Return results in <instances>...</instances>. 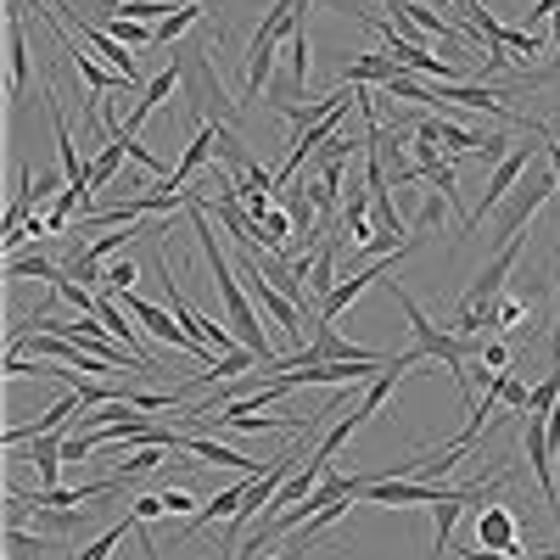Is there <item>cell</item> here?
Here are the masks:
<instances>
[{
    "mask_svg": "<svg viewBox=\"0 0 560 560\" xmlns=\"http://www.w3.org/2000/svg\"><path fill=\"white\" fill-rule=\"evenodd\" d=\"M213 57H219V34H213V39H197V45H185V57H179V62H185V84H179V96L191 102L197 124H230V129H236L242 102L219 84Z\"/></svg>",
    "mask_w": 560,
    "mask_h": 560,
    "instance_id": "cell-3",
    "label": "cell"
},
{
    "mask_svg": "<svg viewBox=\"0 0 560 560\" xmlns=\"http://www.w3.org/2000/svg\"><path fill=\"white\" fill-rule=\"evenodd\" d=\"M560 191L555 185V174H549V163L544 168H533L516 191L504 197V208H499V224H493V242H510V236H522L527 230V219H538L544 208H549V197Z\"/></svg>",
    "mask_w": 560,
    "mask_h": 560,
    "instance_id": "cell-7",
    "label": "cell"
},
{
    "mask_svg": "<svg viewBox=\"0 0 560 560\" xmlns=\"http://www.w3.org/2000/svg\"><path fill=\"white\" fill-rule=\"evenodd\" d=\"M387 287H393V303L404 308V319H409V353L420 359V364H443L448 370V376L465 387V364H471V337H454L448 331V325H438L427 308H420L404 287H398V280H387ZM471 387H465V415H471Z\"/></svg>",
    "mask_w": 560,
    "mask_h": 560,
    "instance_id": "cell-2",
    "label": "cell"
},
{
    "mask_svg": "<svg viewBox=\"0 0 560 560\" xmlns=\"http://www.w3.org/2000/svg\"><path fill=\"white\" fill-rule=\"evenodd\" d=\"M538 158H544V129L533 135V147L522 140V147H510V152H504V158L493 163V179H488V191H482V202L471 208V230H482V219L504 208V197L516 191V185H522L527 174H533V163H538Z\"/></svg>",
    "mask_w": 560,
    "mask_h": 560,
    "instance_id": "cell-6",
    "label": "cell"
},
{
    "mask_svg": "<svg viewBox=\"0 0 560 560\" xmlns=\"http://www.w3.org/2000/svg\"><path fill=\"white\" fill-rule=\"evenodd\" d=\"M398 73H404V62H393L387 51H353V57H342V68H337V79L353 84V90H359V84H382V90H387Z\"/></svg>",
    "mask_w": 560,
    "mask_h": 560,
    "instance_id": "cell-14",
    "label": "cell"
},
{
    "mask_svg": "<svg viewBox=\"0 0 560 560\" xmlns=\"http://www.w3.org/2000/svg\"><path fill=\"white\" fill-rule=\"evenodd\" d=\"M448 208H454L448 197H427V208H420V230H432V224L443 230V219H448Z\"/></svg>",
    "mask_w": 560,
    "mask_h": 560,
    "instance_id": "cell-31",
    "label": "cell"
},
{
    "mask_svg": "<svg viewBox=\"0 0 560 560\" xmlns=\"http://www.w3.org/2000/svg\"><path fill=\"white\" fill-rule=\"evenodd\" d=\"M96 23H102L107 34H118V39L129 45V51H140V45H152V34H158L152 23H135V18H124V12H107V18H96Z\"/></svg>",
    "mask_w": 560,
    "mask_h": 560,
    "instance_id": "cell-23",
    "label": "cell"
},
{
    "mask_svg": "<svg viewBox=\"0 0 560 560\" xmlns=\"http://www.w3.org/2000/svg\"><path fill=\"white\" fill-rule=\"evenodd\" d=\"M560 404V364H549V376L533 387V398H527V415H549Z\"/></svg>",
    "mask_w": 560,
    "mask_h": 560,
    "instance_id": "cell-26",
    "label": "cell"
},
{
    "mask_svg": "<svg viewBox=\"0 0 560 560\" xmlns=\"http://www.w3.org/2000/svg\"><path fill=\"white\" fill-rule=\"evenodd\" d=\"M555 12H560V0H533V7H527V34H533L538 23H549Z\"/></svg>",
    "mask_w": 560,
    "mask_h": 560,
    "instance_id": "cell-33",
    "label": "cell"
},
{
    "mask_svg": "<svg viewBox=\"0 0 560 560\" xmlns=\"http://www.w3.org/2000/svg\"><path fill=\"white\" fill-rule=\"evenodd\" d=\"M308 51H314V45H308V28L298 23V28H292V39H287V62H292V79H298V90H308V73H314Z\"/></svg>",
    "mask_w": 560,
    "mask_h": 560,
    "instance_id": "cell-24",
    "label": "cell"
},
{
    "mask_svg": "<svg viewBox=\"0 0 560 560\" xmlns=\"http://www.w3.org/2000/svg\"><path fill=\"white\" fill-rule=\"evenodd\" d=\"M23 275H34V280H62V258H45V253H7V280H23Z\"/></svg>",
    "mask_w": 560,
    "mask_h": 560,
    "instance_id": "cell-19",
    "label": "cell"
},
{
    "mask_svg": "<svg viewBox=\"0 0 560 560\" xmlns=\"http://www.w3.org/2000/svg\"><path fill=\"white\" fill-rule=\"evenodd\" d=\"M28 0H7V113L18 124L23 96H28V23H23Z\"/></svg>",
    "mask_w": 560,
    "mask_h": 560,
    "instance_id": "cell-9",
    "label": "cell"
},
{
    "mask_svg": "<svg viewBox=\"0 0 560 560\" xmlns=\"http://www.w3.org/2000/svg\"><path fill=\"white\" fill-rule=\"evenodd\" d=\"M135 527H140L135 516H124V522H113V527H107L102 538H90V544H84V549H79L73 560H113V549H118V544H124V538H129Z\"/></svg>",
    "mask_w": 560,
    "mask_h": 560,
    "instance_id": "cell-22",
    "label": "cell"
},
{
    "mask_svg": "<svg viewBox=\"0 0 560 560\" xmlns=\"http://www.w3.org/2000/svg\"><path fill=\"white\" fill-rule=\"evenodd\" d=\"M303 18H298V7L292 0H275V7L264 12V23H258V34H253V45H247V96L258 102V90H269V73H275V51L292 39V28H298Z\"/></svg>",
    "mask_w": 560,
    "mask_h": 560,
    "instance_id": "cell-4",
    "label": "cell"
},
{
    "mask_svg": "<svg viewBox=\"0 0 560 560\" xmlns=\"http://www.w3.org/2000/svg\"><path fill=\"white\" fill-rule=\"evenodd\" d=\"M522 319H527V303L522 298H499V325H504V331H516Z\"/></svg>",
    "mask_w": 560,
    "mask_h": 560,
    "instance_id": "cell-32",
    "label": "cell"
},
{
    "mask_svg": "<svg viewBox=\"0 0 560 560\" xmlns=\"http://www.w3.org/2000/svg\"><path fill=\"white\" fill-rule=\"evenodd\" d=\"M28 522L45 538H68V533H79L90 522V510H51V504H39V510H28Z\"/></svg>",
    "mask_w": 560,
    "mask_h": 560,
    "instance_id": "cell-18",
    "label": "cell"
},
{
    "mask_svg": "<svg viewBox=\"0 0 560 560\" xmlns=\"http://www.w3.org/2000/svg\"><path fill=\"white\" fill-rule=\"evenodd\" d=\"M135 280H140V264H135V258H113V264H107V292H113V298L135 292Z\"/></svg>",
    "mask_w": 560,
    "mask_h": 560,
    "instance_id": "cell-27",
    "label": "cell"
},
{
    "mask_svg": "<svg viewBox=\"0 0 560 560\" xmlns=\"http://www.w3.org/2000/svg\"><path fill=\"white\" fill-rule=\"evenodd\" d=\"M163 504H168V516H197V510H202L185 488H163Z\"/></svg>",
    "mask_w": 560,
    "mask_h": 560,
    "instance_id": "cell-30",
    "label": "cell"
},
{
    "mask_svg": "<svg viewBox=\"0 0 560 560\" xmlns=\"http://www.w3.org/2000/svg\"><path fill=\"white\" fill-rule=\"evenodd\" d=\"M124 308H129V319H135V325H147V331H152L163 348H174V353H191L202 370L219 359L208 342H197V337H191V331H185V325L174 319V308H163V303H152V298H140V292H124Z\"/></svg>",
    "mask_w": 560,
    "mask_h": 560,
    "instance_id": "cell-5",
    "label": "cell"
},
{
    "mask_svg": "<svg viewBox=\"0 0 560 560\" xmlns=\"http://www.w3.org/2000/svg\"><path fill=\"white\" fill-rule=\"evenodd\" d=\"M522 247H527V236H510V242H499L493 247V258L477 269V280L465 287V298H459V314H482V308H499V298H504V280L516 275V264H522Z\"/></svg>",
    "mask_w": 560,
    "mask_h": 560,
    "instance_id": "cell-8",
    "label": "cell"
},
{
    "mask_svg": "<svg viewBox=\"0 0 560 560\" xmlns=\"http://www.w3.org/2000/svg\"><path fill=\"white\" fill-rule=\"evenodd\" d=\"M264 359L253 348H236V353H219L208 370H197V382H230V376H242V370H258Z\"/></svg>",
    "mask_w": 560,
    "mask_h": 560,
    "instance_id": "cell-21",
    "label": "cell"
},
{
    "mask_svg": "<svg viewBox=\"0 0 560 560\" xmlns=\"http://www.w3.org/2000/svg\"><path fill=\"white\" fill-rule=\"evenodd\" d=\"M471 353H482V364H488V376H499V370H510V364H516V353H510L504 342H488V337H482V342L471 337Z\"/></svg>",
    "mask_w": 560,
    "mask_h": 560,
    "instance_id": "cell-28",
    "label": "cell"
},
{
    "mask_svg": "<svg viewBox=\"0 0 560 560\" xmlns=\"http://www.w3.org/2000/svg\"><path fill=\"white\" fill-rule=\"evenodd\" d=\"M96 319L107 325V331H113V337H118V342H124L129 353H140V359H152L147 348H140V325H129V319H124V308L113 303V292H107V287L96 292Z\"/></svg>",
    "mask_w": 560,
    "mask_h": 560,
    "instance_id": "cell-17",
    "label": "cell"
},
{
    "mask_svg": "<svg viewBox=\"0 0 560 560\" xmlns=\"http://www.w3.org/2000/svg\"><path fill=\"white\" fill-rule=\"evenodd\" d=\"M477 549H493V555H527V527L510 504H482L477 516Z\"/></svg>",
    "mask_w": 560,
    "mask_h": 560,
    "instance_id": "cell-10",
    "label": "cell"
},
{
    "mask_svg": "<svg viewBox=\"0 0 560 560\" xmlns=\"http://www.w3.org/2000/svg\"><path fill=\"white\" fill-rule=\"evenodd\" d=\"M258 477H264V471H258ZM258 477H253V471H242V477H236V482H230L224 493H213V499H208V504L197 510V516H191V527H185V538H179V549H185V544H191V538H202V533H208L213 522H230V516H236V510L247 504V493H253V482H258Z\"/></svg>",
    "mask_w": 560,
    "mask_h": 560,
    "instance_id": "cell-13",
    "label": "cell"
},
{
    "mask_svg": "<svg viewBox=\"0 0 560 560\" xmlns=\"http://www.w3.org/2000/svg\"><path fill=\"white\" fill-rule=\"evenodd\" d=\"M459 560H504V555H493V549H465Z\"/></svg>",
    "mask_w": 560,
    "mask_h": 560,
    "instance_id": "cell-35",
    "label": "cell"
},
{
    "mask_svg": "<svg viewBox=\"0 0 560 560\" xmlns=\"http://www.w3.org/2000/svg\"><path fill=\"white\" fill-rule=\"evenodd\" d=\"M242 280H247L253 303H258V308H269V319L280 325V337H287V342H303V308H298L287 292H280L275 280H264V275H258L247 258H242Z\"/></svg>",
    "mask_w": 560,
    "mask_h": 560,
    "instance_id": "cell-11",
    "label": "cell"
},
{
    "mask_svg": "<svg viewBox=\"0 0 560 560\" xmlns=\"http://www.w3.org/2000/svg\"><path fill=\"white\" fill-rule=\"evenodd\" d=\"M185 454H197V459H208V465H224V471H269V459H247V454H236V448H224L219 438H202V432H185Z\"/></svg>",
    "mask_w": 560,
    "mask_h": 560,
    "instance_id": "cell-16",
    "label": "cell"
},
{
    "mask_svg": "<svg viewBox=\"0 0 560 560\" xmlns=\"http://www.w3.org/2000/svg\"><path fill=\"white\" fill-rule=\"evenodd\" d=\"M264 560H303V549H298V544H287V549H275V555H264Z\"/></svg>",
    "mask_w": 560,
    "mask_h": 560,
    "instance_id": "cell-34",
    "label": "cell"
},
{
    "mask_svg": "<svg viewBox=\"0 0 560 560\" xmlns=\"http://www.w3.org/2000/svg\"><path fill=\"white\" fill-rule=\"evenodd\" d=\"M45 555V533H23L18 522L7 527V560H39Z\"/></svg>",
    "mask_w": 560,
    "mask_h": 560,
    "instance_id": "cell-25",
    "label": "cell"
},
{
    "mask_svg": "<svg viewBox=\"0 0 560 560\" xmlns=\"http://www.w3.org/2000/svg\"><path fill=\"white\" fill-rule=\"evenodd\" d=\"M129 516L135 522H158V516H168V504H163V493H140V499H129Z\"/></svg>",
    "mask_w": 560,
    "mask_h": 560,
    "instance_id": "cell-29",
    "label": "cell"
},
{
    "mask_svg": "<svg viewBox=\"0 0 560 560\" xmlns=\"http://www.w3.org/2000/svg\"><path fill=\"white\" fill-rule=\"evenodd\" d=\"M129 140L135 135H124V129H113V140L90 158V213H96V191H113L118 185V174H124V158H129Z\"/></svg>",
    "mask_w": 560,
    "mask_h": 560,
    "instance_id": "cell-15",
    "label": "cell"
},
{
    "mask_svg": "<svg viewBox=\"0 0 560 560\" xmlns=\"http://www.w3.org/2000/svg\"><path fill=\"white\" fill-rule=\"evenodd\" d=\"M179 84H185V62H179V57H168V68H163L158 79L140 84V102L129 107V118H124L118 129H124V135H140V124H147V118H152V113H158L168 96H179Z\"/></svg>",
    "mask_w": 560,
    "mask_h": 560,
    "instance_id": "cell-12",
    "label": "cell"
},
{
    "mask_svg": "<svg viewBox=\"0 0 560 560\" xmlns=\"http://www.w3.org/2000/svg\"><path fill=\"white\" fill-rule=\"evenodd\" d=\"M202 12H208V0H185V7H174V12H168V18L158 23V34H152V45H163V51H168V45H174V39H179L185 28H191V23H197Z\"/></svg>",
    "mask_w": 560,
    "mask_h": 560,
    "instance_id": "cell-20",
    "label": "cell"
},
{
    "mask_svg": "<svg viewBox=\"0 0 560 560\" xmlns=\"http://www.w3.org/2000/svg\"><path fill=\"white\" fill-rule=\"evenodd\" d=\"M555 465H560V459H555Z\"/></svg>",
    "mask_w": 560,
    "mask_h": 560,
    "instance_id": "cell-36",
    "label": "cell"
},
{
    "mask_svg": "<svg viewBox=\"0 0 560 560\" xmlns=\"http://www.w3.org/2000/svg\"><path fill=\"white\" fill-rule=\"evenodd\" d=\"M185 219H191V236L202 242V258H208V269H213V287H219V303H224V319H230V331H236V342L253 348L264 364H275L280 353L269 348V331H264V319H258V308H253V292H247V280L236 275V264L224 258L213 224H208V202H202L197 191H191V208H185Z\"/></svg>",
    "mask_w": 560,
    "mask_h": 560,
    "instance_id": "cell-1",
    "label": "cell"
}]
</instances>
